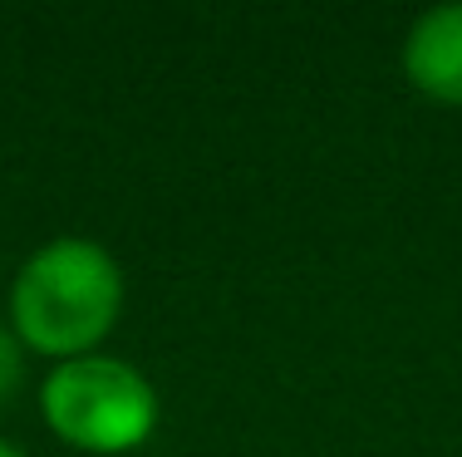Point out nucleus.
I'll return each mask as SVG.
<instances>
[{
  "mask_svg": "<svg viewBox=\"0 0 462 457\" xmlns=\"http://www.w3.org/2000/svg\"><path fill=\"white\" fill-rule=\"evenodd\" d=\"M403 74L423 99L462 108V0L433 5L403 35Z\"/></svg>",
  "mask_w": 462,
  "mask_h": 457,
  "instance_id": "3",
  "label": "nucleus"
},
{
  "mask_svg": "<svg viewBox=\"0 0 462 457\" xmlns=\"http://www.w3.org/2000/svg\"><path fill=\"white\" fill-rule=\"evenodd\" d=\"M124 315V266L89 236H54L10 280V334L20 350L64 364L98 354Z\"/></svg>",
  "mask_w": 462,
  "mask_h": 457,
  "instance_id": "1",
  "label": "nucleus"
},
{
  "mask_svg": "<svg viewBox=\"0 0 462 457\" xmlns=\"http://www.w3.org/2000/svg\"><path fill=\"white\" fill-rule=\"evenodd\" d=\"M40 413L60 443L94 457L134 452L158 433V388L138 364L114 354L64 359L40 384Z\"/></svg>",
  "mask_w": 462,
  "mask_h": 457,
  "instance_id": "2",
  "label": "nucleus"
},
{
  "mask_svg": "<svg viewBox=\"0 0 462 457\" xmlns=\"http://www.w3.org/2000/svg\"><path fill=\"white\" fill-rule=\"evenodd\" d=\"M0 457H30V452H20L15 443H5V438H0Z\"/></svg>",
  "mask_w": 462,
  "mask_h": 457,
  "instance_id": "5",
  "label": "nucleus"
},
{
  "mask_svg": "<svg viewBox=\"0 0 462 457\" xmlns=\"http://www.w3.org/2000/svg\"><path fill=\"white\" fill-rule=\"evenodd\" d=\"M20 379H25V350H20V340L10 330H0V408L15 398Z\"/></svg>",
  "mask_w": 462,
  "mask_h": 457,
  "instance_id": "4",
  "label": "nucleus"
}]
</instances>
